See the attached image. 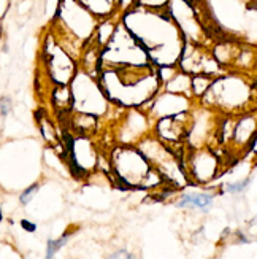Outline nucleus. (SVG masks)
<instances>
[{
  "mask_svg": "<svg viewBox=\"0 0 257 259\" xmlns=\"http://www.w3.org/2000/svg\"><path fill=\"white\" fill-rule=\"evenodd\" d=\"M213 204V197L208 194H186L178 202V207H195L200 210H208Z\"/></svg>",
  "mask_w": 257,
  "mask_h": 259,
  "instance_id": "1",
  "label": "nucleus"
},
{
  "mask_svg": "<svg viewBox=\"0 0 257 259\" xmlns=\"http://www.w3.org/2000/svg\"><path fill=\"white\" fill-rule=\"evenodd\" d=\"M67 240H68V234L61 237L59 240H49L48 242V248H46V259H53L54 254L67 243Z\"/></svg>",
  "mask_w": 257,
  "mask_h": 259,
  "instance_id": "2",
  "label": "nucleus"
},
{
  "mask_svg": "<svg viewBox=\"0 0 257 259\" xmlns=\"http://www.w3.org/2000/svg\"><path fill=\"white\" fill-rule=\"evenodd\" d=\"M37 191H38V185H32L31 188H27L26 189V191L21 194V197H19V199H21V204H29V202H31L32 201V197L37 194Z\"/></svg>",
  "mask_w": 257,
  "mask_h": 259,
  "instance_id": "3",
  "label": "nucleus"
},
{
  "mask_svg": "<svg viewBox=\"0 0 257 259\" xmlns=\"http://www.w3.org/2000/svg\"><path fill=\"white\" fill-rule=\"evenodd\" d=\"M10 112H12V101L8 97H2L0 99V115L7 116Z\"/></svg>",
  "mask_w": 257,
  "mask_h": 259,
  "instance_id": "4",
  "label": "nucleus"
},
{
  "mask_svg": "<svg viewBox=\"0 0 257 259\" xmlns=\"http://www.w3.org/2000/svg\"><path fill=\"white\" fill-rule=\"evenodd\" d=\"M246 185H249V180H244L243 183H233V185H229L227 186V191L229 193H240L246 188Z\"/></svg>",
  "mask_w": 257,
  "mask_h": 259,
  "instance_id": "5",
  "label": "nucleus"
},
{
  "mask_svg": "<svg viewBox=\"0 0 257 259\" xmlns=\"http://www.w3.org/2000/svg\"><path fill=\"white\" fill-rule=\"evenodd\" d=\"M108 259H135L132 254H128L127 251H124V250H119V251H116L114 254H111Z\"/></svg>",
  "mask_w": 257,
  "mask_h": 259,
  "instance_id": "6",
  "label": "nucleus"
},
{
  "mask_svg": "<svg viewBox=\"0 0 257 259\" xmlns=\"http://www.w3.org/2000/svg\"><path fill=\"white\" fill-rule=\"evenodd\" d=\"M21 226H23V229H26L27 232H35L37 231V226L34 223H31V221H27V220H23Z\"/></svg>",
  "mask_w": 257,
  "mask_h": 259,
  "instance_id": "7",
  "label": "nucleus"
},
{
  "mask_svg": "<svg viewBox=\"0 0 257 259\" xmlns=\"http://www.w3.org/2000/svg\"><path fill=\"white\" fill-rule=\"evenodd\" d=\"M0 221H2V213H0Z\"/></svg>",
  "mask_w": 257,
  "mask_h": 259,
  "instance_id": "8",
  "label": "nucleus"
}]
</instances>
